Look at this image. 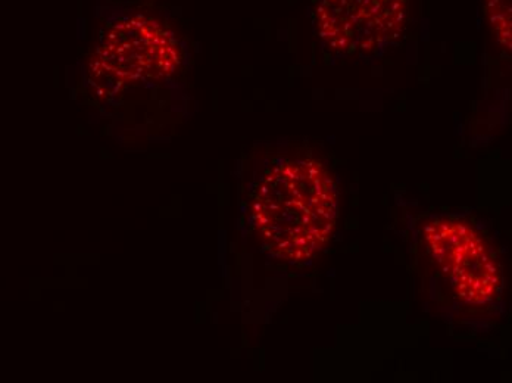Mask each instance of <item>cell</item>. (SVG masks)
<instances>
[{"label": "cell", "mask_w": 512, "mask_h": 383, "mask_svg": "<svg viewBox=\"0 0 512 383\" xmlns=\"http://www.w3.org/2000/svg\"><path fill=\"white\" fill-rule=\"evenodd\" d=\"M407 11V0H318L314 23L332 51L368 55L399 37Z\"/></svg>", "instance_id": "7a4b0ae2"}, {"label": "cell", "mask_w": 512, "mask_h": 383, "mask_svg": "<svg viewBox=\"0 0 512 383\" xmlns=\"http://www.w3.org/2000/svg\"><path fill=\"white\" fill-rule=\"evenodd\" d=\"M426 242L462 302L483 305L496 297L501 285L498 266L473 227L460 220H435L427 224Z\"/></svg>", "instance_id": "3957f363"}, {"label": "cell", "mask_w": 512, "mask_h": 383, "mask_svg": "<svg viewBox=\"0 0 512 383\" xmlns=\"http://www.w3.org/2000/svg\"><path fill=\"white\" fill-rule=\"evenodd\" d=\"M487 14L499 42L511 48V0H487Z\"/></svg>", "instance_id": "277c9868"}, {"label": "cell", "mask_w": 512, "mask_h": 383, "mask_svg": "<svg viewBox=\"0 0 512 383\" xmlns=\"http://www.w3.org/2000/svg\"><path fill=\"white\" fill-rule=\"evenodd\" d=\"M339 193L332 173L315 160L277 165L262 183L255 221L277 257L307 261L332 238Z\"/></svg>", "instance_id": "6da1fadb"}]
</instances>
